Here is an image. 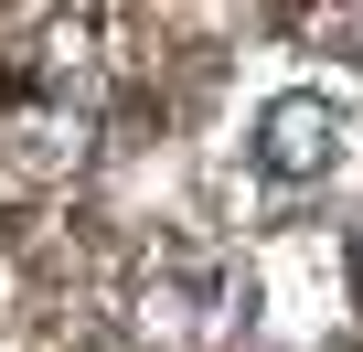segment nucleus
Masks as SVG:
<instances>
[{
	"mask_svg": "<svg viewBox=\"0 0 363 352\" xmlns=\"http://www.w3.org/2000/svg\"><path fill=\"white\" fill-rule=\"evenodd\" d=\"M160 341H182V352H203V341H225L235 320H246V278L225 267V256H203V246H171L160 267H150V310H139Z\"/></svg>",
	"mask_w": 363,
	"mask_h": 352,
	"instance_id": "obj_1",
	"label": "nucleus"
},
{
	"mask_svg": "<svg viewBox=\"0 0 363 352\" xmlns=\"http://www.w3.org/2000/svg\"><path fill=\"white\" fill-rule=\"evenodd\" d=\"M331 160H342L331 96H278V107L257 118V171H267V182H320Z\"/></svg>",
	"mask_w": 363,
	"mask_h": 352,
	"instance_id": "obj_2",
	"label": "nucleus"
},
{
	"mask_svg": "<svg viewBox=\"0 0 363 352\" xmlns=\"http://www.w3.org/2000/svg\"><path fill=\"white\" fill-rule=\"evenodd\" d=\"M352 267H363V235H352Z\"/></svg>",
	"mask_w": 363,
	"mask_h": 352,
	"instance_id": "obj_3",
	"label": "nucleus"
}]
</instances>
